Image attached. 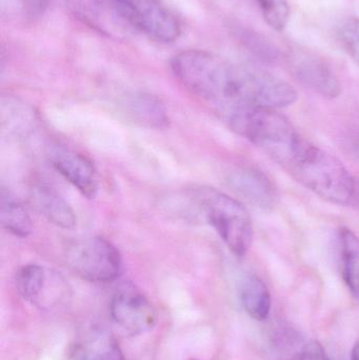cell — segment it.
Masks as SVG:
<instances>
[{"label": "cell", "instance_id": "1", "mask_svg": "<svg viewBox=\"0 0 359 360\" xmlns=\"http://www.w3.org/2000/svg\"><path fill=\"white\" fill-rule=\"evenodd\" d=\"M171 69L188 92L226 122L244 109H282L297 99L296 90L273 74L207 51L179 53Z\"/></svg>", "mask_w": 359, "mask_h": 360}, {"label": "cell", "instance_id": "2", "mask_svg": "<svg viewBox=\"0 0 359 360\" xmlns=\"http://www.w3.org/2000/svg\"><path fill=\"white\" fill-rule=\"evenodd\" d=\"M282 167L301 186L329 202L345 205L354 197L355 182L345 165L303 137Z\"/></svg>", "mask_w": 359, "mask_h": 360}, {"label": "cell", "instance_id": "3", "mask_svg": "<svg viewBox=\"0 0 359 360\" xmlns=\"http://www.w3.org/2000/svg\"><path fill=\"white\" fill-rule=\"evenodd\" d=\"M200 215L214 229L230 251L244 257L254 236L252 219L240 201L212 188H198L192 195Z\"/></svg>", "mask_w": 359, "mask_h": 360}, {"label": "cell", "instance_id": "4", "mask_svg": "<svg viewBox=\"0 0 359 360\" xmlns=\"http://www.w3.org/2000/svg\"><path fill=\"white\" fill-rule=\"evenodd\" d=\"M227 122L278 165L284 162L303 137L288 118L267 108L242 110Z\"/></svg>", "mask_w": 359, "mask_h": 360}, {"label": "cell", "instance_id": "5", "mask_svg": "<svg viewBox=\"0 0 359 360\" xmlns=\"http://www.w3.org/2000/svg\"><path fill=\"white\" fill-rule=\"evenodd\" d=\"M67 266L76 275L90 283H111L122 269L119 251L103 237H89L67 248Z\"/></svg>", "mask_w": 359, "mask_h": 360}, {"label": "cell", "instance_id": "6", "mask_svg": "<svg viewBox=\"0 0 359 360\" xmlns=\"http://www.w3.org/2000/svg\"><path fill=\"white\" fill-rule=\"evenodd\" d=\"M67 4L78 20L112 39L137 34L124 0H67Z\"/></svg>", "mask_w": 359, "mask_h": 360}, {"label": "cell", "instance_id": "7", "mask_svg": "<svg viewBox=\"0 0 359 360\" xmlns=\"http://www.w3.org/2000/svg\"><path fill=\"white\" fill-rule=\"evenodd\" d=\"M16 288L23 300L41 310H52L69 296L65 279L39 264H27L16 274Z\"/></svg>", "mask_w": 359, "mask_h": 360}, {"label": "cell", "instance_id": "8", "mask_svg": "<svg viewBox=\"0 0 359 360\" xmlns=\"http://www.w3.org/2000/svg\"><path fill=\"white\" fill-rule=\"evenodd\" d=\"M137 33L160 44L178 39L181 25L178 17L162 0H124Z\"/></svg>", "mask_w": 359, "mask_h": 360}, {"label": "cell", "instance_id": "9", "mask_svg": "<svg viewBox=\"0 0 359 360\" xmlns=\"http://www.w3.org/2000/svg\"><path fill=\"white\" fill-rule=\"evenodd\" d=\"M110 312L116 325L131 335L147 333L157 323L153 304L133 287L122 288L114 295Z\"/></svg>", "mask_w": 359, "mask_h": 360}, {"label": "cell", "instance_id": "10", "mask_svg": "<svg viewBox=\"0 0 359 360\" xmlns=\"http://www.w3.org/2000/svg\"><path fill=\"white\" fill-rule=\"evenodd\" d=\"M51 166L86 198H94L99 177L93 162L84 154L67 148H55L48 154Z\"/></svg>", "mask_w": 359, "mask_h": 360}, {"label": "cell", "instance_id": "11", "mask_svg": "<svg viewBox=\"0 0 359 360\" xmlns=\"http://www.w3.org/2000/svg\"><path fill=\"white\" fill-rule=\"evenodd\" d=\"M295 77L308 88L326 98H337L341 92V82L330 65L322 58L297 53L290 60Z\"/></svg>", "mask_w": 359, "mask_h": 360}, {"label": "cell", "instance_id": "12", "mask_svg": "<svg viewBox=\"0 0 359 360\" xmlns=\"http://www.w3.org/2000/svg\"><path fill=\"white\" fill-rule=\"evenodd\" d=\"M229 181L238 195L263 211H271L278 203V191L273 182L259 169H237L232 173Z\"/></svg>", "mask_w": 359, "mask_h": 360}, {"label": "cell", "instance_id": "13", "mask_svg": "<svg viewBox=\"0 0 359 360\" xmlns=\"http://www.w3.org/2000/svg\"><path fill=\"white\" fill-rule=\"evenodd\" d=\"M32 200L36 210L51 224L67 230L75 228L76 217L73 210L52 188L37 186L32 193Z\"/></svg>", "mask_w": 359, "mask_h": 360}, {"label": "cell", "instance_id": "14", "mask_svg": "<svg viewBox=\"0 0 359 360\" xmlns=\"http://www.w3.org/2000/svg\"><path fill=\"white\" fill-rule=\"evenodd\" d=\"M74 360H124L115 338L103 330L89 332L76 342Z\"/></svg>", "mask_w": 359, "mask_h": 360}, {"label": "cell", "instance_id": "15", "mask_svg": "<svg viewBox=\"0 0 359 360\" xmlns=\"http://www.w3.org/2000/svg\"><path fill=\"white\" fill-rule=\"evenodd\" d=\"M240 300L246 312L255 321H266L271 313V294L267 285L256 275H251L242 281Z\"/></svg>", "mask_w": 359, "mask_h": 360}, {"label": "cell", "instance_id": "16", "mask_svg": "<svg viewBox=\"0 0 359 360\" xmlns=\"http://www.w3.org/2000/svg\"><path fill=\"white\" fill-rule=\"evenodd\" d=\"M0 220L4 229L21 238L29 236L33 229L31 217L25 207L4 188H1L0 197Z\"/></svg>", "mask_w": 359, "mask_h": 360}, {"label": "cell", "instance_id": "17", "mask_svg": "<svg viewBox=\"0 0 359 360\" xmlns=\"http://www.w3.org/2000/svg\"><path fill=\"white\" fill-rule=\"evenodd\" d=\"M341 252L344 281L359 298V237L350 229L341 230Z\"/></svg>", "mask_w": 359, "mask_h": 360}, {"label": "cell", "instance_id": "18", "mask_svg": "<svg viewBox=\"0 0 359 360\" xmlns=\"http://www.w3.org/2000/svg\"><path fill=\"white\" fill-rule=\"evenodd\" d=\"M126 111L133 120L143 126L162 129L168 124L166 109L158 99L152 96L141 95L133 97L126 103Z\"/></svg>", "mask_w": 359, "mask_h": 360}, {"label": "cell", "instance_id": "19", "mask_svg": "<svg viewBox=\"0 0 359 360\" xmlns=\"http://www.w3.org/2000/svg\"><path fill=\"white\" fill-rule=\"evenodd\" d=\"M261 8L268 25L276 31L286 27L290 17V8L287 0H255Z\"/></svg>", "mask_w": 359, "mask_h": 360}, {"label": "cell", "instance_id": "20", "mask_svg": "<svg viewBox=\"0 0 359 360\" xmlns=\"http://www.w3.org/2000/svg\"><path fill=\"white\" fill-rule=\"evenodd\" d=\"M339 35L346 50L359 65V19L346 21Z\"/></svg>", "mask_w": 359, "mask_h": 360}, {"label": "cell", "instance_id": "21", "mask_svg": "<svg viewBox=\"0 0 359 360\" xmlns=\"http://www.w3.org/2000/svg\"><path fill=\"white\" fill-rule=\"evenodd\" d=\"M297 360H330L324 347L315 340L306 342Z\"/></svg>", "mask_w": 359, "mask_h": 360}, {"label": "cell", "instance_id": "22", "mask_svg": "<svg viewBox=\"0 0 359 360\" xmlns=\"http://www.w3.org/2000/svg\"><path fill=\"white\" fill-rule=\"evenodd\" d=\"M351 359L359 360V340L356 342V344L354 345L353 349H352Z\"/></svg>", "mask_w": 359, "mask_h": 360}, {"label": "cell", "instance_id": "23", "mask_svg": "<svg viewBox=\"0 0 359 360\" xmlns=\"http://www.w3.org/2000/svg\"><path fill=\"white\" fill-rule=\"evenodd\" d=\"M355 148L356 151H358V153L359 154V139H358V141L355 143Z\"/></svg>", "mask_w": 359, "mask_h": 360}]
</instances>
